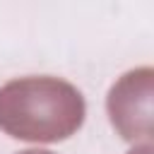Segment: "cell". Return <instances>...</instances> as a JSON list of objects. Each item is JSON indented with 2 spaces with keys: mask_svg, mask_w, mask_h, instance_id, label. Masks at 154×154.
<instances>
[{
  "mask_svg": "<svg viewBox=\"0 0 154 154\" xmlns=\"http://www.w3.org/2000/svg\"><path fill=\"white\" fill-rule=\"evenodd\" d=\"M87 116L82 91L51 75L17 77L0 87V130L24 142H63Z\"/></svg>",
  "mask_w": 154,
  "mask_h": 154,
  "instance_id": "1",
  "label": "cell"
},
{
  "mask_svg": "<svg viewBox=\"0 0 154 154\" xmlns=\"http://www.w3.org/2000/svg\"><path fill=\"white\" fill-rule=\"evenodd\" d=\"M19 154H53V152H48V149H24Z\"/></svg>",
  "mask_w": 154,
  "mask_h": 154,
  "instance_id": "4",
  "label": "cell"
},
{
  "mask_svg": "<svg viewBox=\"0 0 154 154\" xmlns=\"http://www.w3.org/2000/svg\"><path fill=\"white\" fill-rule=\"evenodd\" d=\"M152 82L154 70L144 65L125 72L108 89V120L125 142L149 144L152 140Z\"/></svg>",
  "mask_w": 154,
  "mask_h": 154,
  "instance_id": "2",
  "label": "cell"
},
{
  "mask_svg": "<svg viewBox=\"0 0 154 154\" xmlns=\"http://www.w3.org/2000/svg\"><path fill=\"white\" fill-rule=\"evenodd\" d=\"M128 154H152V144H142V147H135V149H130Z\"/></svg>",
  "mask_w": 154,
  "mask_h": 154,
  "instance_id": "3",
  "label": "cell"
}]
</instances>
